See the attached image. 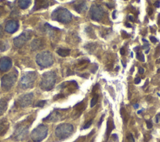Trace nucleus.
Here are the masks:
<instances>
[{"instance_id": "1", "label": "nucleus", "mask_w": 160, "mask_h": 142, "mask_svg": "<svg viewBox=\"0 0 160 142\" xmlns=\"http://www.w3.org/2000/svg\"><path fill=\"white\" fill-rule=\"evenodd\" d=\"M56 80V76L54 72H52V71L46 72L43 74L39 86L41 89L49 91L54 87Z\"/></svg>"}, {"instance_id": "2", "label": "nucleus", "mask_w": 160, "mask_h": 142, "mask_svg": "<svg viewBox=\"0 0 160 142\" xmlns=\"http://www.w3.org/2000/svg\"><path fill=\"white\" fill-rule=\"evenodd\" d=\"M51 18L54 21L67 24L71 21L72 16L71 13L68 9L63 8H59L52 13Z\"/></svg>"}, {"instance_id": "3", "label": "nucleus", "mask_w": 160, "mask_h": 142, "mask_svg": "<svg viewBox=\"0 0 160 142\" xmlns=\"http://www.w3.org/2000/svg\"><path fill=\"white\" fill-rule=\"evenodd\" d=\"M36 61L38 65L43 68H47L51 66L54 62L51 53L49 51L39 53L36 57Z\"/></svg>"}, {"instance_id": "4", "label": "nucleus", "mask_w": 160, "mask_h": 142, "mask_svg": "<svg viewBox=\"0 0 160 142\" xmlns=\"http://www.w3.org/2000/svg\"><path fill=\"white\" fill-rule=\"evenodd\" d=\"M37 77L36 72H28L23 75L19 81V86L23 89H28L34 86Z\"/></svg>"}, {"instance_id": "5", "label": "nucleus", "mask_w": 160, "mask_h": 142, "mask_svg": "<svg viewBox=\"0 0 160 142\" xmlns=\"http://www.w3.org/2000/svg\"><path fill=\"white\" fill-rule=\"evenodd\" d=\"M18 77V72L15 70L13 72L6 74L1 79V87L3 90H9L14 86Z\"/></svg>"}, {"instance_id": "6", "label": "nucleus", "mask_w": 160, "mask_h": 142, "mask_svg": "<svg viewBox=\"0 0 160 142\" xmlns=\"http://www.w3.org/2000/svg\"><path fill=\"white\" fill-rule=\"evenodd\" d=\"M48 127L43 124H41L35 128L31 133V139L35 142H41L48 135Z\"/></svg>"}, {"instance_id": "7", "label": "nucleus", "mask_w": 160, "mask_h": 142, "mask_svg": "<svg viewBox=\"0 0 160 142\" xmlns=\"http://www.w3.org/2000/svg\"><path fill=\"white\" fill-rule=\"evenodd\" d=\"M73 127L68 123H63L57 127L55 130L56 137L61 140L68 138L73 133Z\"/></svg>"}, {"instance_id": "8", "label": "nucleus", "mask_w": 160, "mask_h": 142, "mask_svg": "<svg viewBox=\"0 0 160 142\" xmlns=\"http://www.w3.org/2000/svg\"><path fill=\"white\" fill-rule=\"evenodd\" d=\"M29 121L28 122L20 123L16 127L14 133L15 139L17 140H22L26 137L28 132L29 128Z\"/></svg>"}, {"instance_id": "9", "label": "nucleus", "mask_w": 160, "mask_h": 142, "mask_svg": "<svg viewBox=\"0 0 160 142\" xmlns=\"http://www.w3.org/2000/svg\"><path fill=\"white\" fill-rule=\"evenodd\" d=\"M32 34L30 31H26L14 39L13 42L16 47H21L31 38Z\"/></svg>"}, {"instance_id": "10", "label": "nucleus", "mask_w": 160, "mask_h": 142, "mask_svg": "<svg viewBox=\"0 0 160 142\" xmlns=\"http://www.w3.org/2000/svg\"><path fill=\"white\" fill-rule=\"evenodd\" d=\"M89 13L91 19L96 21H100L102 19L103 15H104L103 8L97 5H93L91 6Z\"/></svg>"}, {"instance_id": "11", "label": "nucleus", "mask_w": 160, "mask_h": 142, "mask_svg": "<svg viewBox=\"0 0 160 142\" xmlns=\"http://www.w3.org/2000/svg\"><path fill=\"white\" fill-rule=\"evenodd\" d=\"M33 94L29 93L25 95H23L18 98L17 100V104L18 106L21 107H26L29 106L33 102Z\"/></svg>"}, {"instance_id": "12", "label": "nucleus", "mask_w": 160, "mask_h": 142, "mask_svg": "<svg viewBox=\"0 0 160 142\" xmlns=\"http://www.w3.org/2000/svg\"><path fill=\"white\" fill-rule=\"evenodd\" d=\"M12 66L11 59L8 57H3L0 59V70L6 72L9 70Z\"/></svg>"}, {"instance_id": "13", "label": "nucleus", "mask_w": 160, "mask_h": 142, "mask_svg": "<svg viewBox=\"0 0 160 142\" xmlns=\"http://www.w3.org/2000/svg\"><path fill=\"white\" fill-rule=\"evenodd\" d=\"M19 28V23L15 20H9L6 23L5 30L8 33H14L18 31Z\"/></svg>"}, {"instance_id": "14", "label": "nucleus", "mask_w": 160, "mask_h": 142, "mask_svg": "<svg viewBox=\"0 0 160 142\" xmlns=\"http://www.w3.org/2000/svg\"><path fill=\"white\" fill-rule=\"evenodd\" d=\"M52 0H35V6L33 8V11L47 8L49 5H51Z\"/></svg>"}, {"instance_id": "15", "label": "nucleus", "mask_w": 160, "mask_h": 142, "mask_svg": "<svg viewBox=\"0 0 160 142\" xmlns=\"http://www.w3.org/2000/svg\"><path fill=\"white\" fill-rule=\"evenodd\" d=\"M45 46L44 41L41 39H36L32 41L31 44V48L33 50H36L43 49Z\"/></svg>"}, {"instance_id": "16", "label": "nucleus", "mask_w": 160, "mask_h": 142, "mask_svg": "<svg viewBox=\"0 0 160 142\" xmlns=\"http://www.w3.org/2000/svg\"><path fill=\"white\" fill-rule=\"evenodd\" d=\"M9 128V123L6 118H0V136L5 135Z\"/></svg>"}, {"instance_id": "17", "label": "nucleus", "mask_w": 160, "mask_h": 142, "mask_svg": "<svg viewBox=\"0 0 160 142\" xmlns=\"http://www.w3.org/2000/svg\"><path fill=\"white\" fill-rule=\"evenodd\" d=\"M74 8L76 11L79 13L86 11L88 8L86 3L84 1H81V2H79L78 4H76L74 6Z\"/></svg>"}, {"instance_id": "18", "label": "nucleus", "mask_w": 160, "mask_h": 142, "mask_svg": "<svg viewBox=\"0 0 160 142\" xmlns=\"http://www.w3.org/2000/svg\"><path fill=\"white\" fill-rule=\"evenodd\" d=\"M31 4V0H18V5L23 9H27Z\"/></svg>"}, {"instance_id": "19", "label": "nucleus", "mask_w": 160, "mask_h": 142, "mask_svg": "<svg viewBox=\"0 0 160 142\" xmlns=\"http://www.w3.org/2000/svg\"><path fill=\"white\" fill-rule=\"evenodd\" d=\"M8 102L5 99H0V115L4 113L5 111L7 109Z\"/></svg>"}, {"instance_id": "20", "label": "nucleus", "mask_w": 160, "mask_h": 142, "mask_svg": "<svg viewBox=\"0 0 160 142\" xmlns=\"http://www.w3.org/2000/svg\"><path fill=\"white\" fill-rule=\"evenodd\" d=\"M115 128V126H114V123H113V121L111 120V119L108 120V121H107V130H106V135L108 137L110 133L111 132V131Z\"/></svg>"}, {"instance_id": "21", "label": "nucleus", "mask_w": 160, "mask_h": 142, "mask_svg": "<svg viewBox=\"0 0 160 142\" xmlns=\"http://www.w3.org/2000/svg\"><path fill=\"white\" fill-rule=\"evenodd\" d=\"M57 53L61 57L68 56L70 53V49H59L57 50Z\"/></svg>"}, {"instance_id": "22", "label": "nucleus", "mask_w": 160, "mask_h": 142, "mask_svg": "<svg viewBox=\"0 0 160 142\" xmlns=\"http://www.w3.org/2000/svg\"><path fill=\"white\" fill-rule=\"evenodd\" d=\"M98 95H95L94 97H93V99L91 101V107H93L98 102Z\"/></svg>"}, {"instance_id": "23", "label": "nucleus", "mask_w": 160, "mask_h": 142, "mask_svg": "<svg viewBox=\"0 0 160 142\" xmlns=\"http://www.w3.org/2000/svg\"><path fill=\"white\" fill-rule=\"evenodd\" d=\"M8 43L3 42L1 44H0V49H1V51H5V50H6L8 49Z\"/></svg>"}, {"instance_id": "24", "label": "nucleus", "mask_w": 160, "mask_h": 142, "mask_svg": "<svg viewBox=\"0 0 160 142\" xmlns=\"http://www.w3.org/2000/svg\"><path fill=\"white\" fill-rule=\"evenodd\" d=\"M136 58H137L139 61L145 62V56L141 52H137V54H136Z\"/></svg>"}, {"instance_id": "25", "label": "nucleus", "mask_w": 160, "mask_h": 142, "mask_svg": "<svg viewBox=\"0 0 160 142\" xmlns=\"http://www.w3.org/2000/svg\"><path fill=\"white\" fill-rule=\"evenodd\" d=\"M46 100H41L39 101V102L37 103V104L36 105V107H43L45 106V104H46Z\"/></svg>"}, {"instance_id": "26", "label": "nucleus", "mask_w": 160, "mask_h": 142, "mask_svg": "<svg viewBox=\"0 0 160 142\" xmlns=\"http://www.w3.org/2000/svg\"><path fill=\"white\" fill-rule=\"evenodd\" d=\"M91 124H92V120L88 121V122L85 125L84 127H83V129H87V128L90 127V126L91 125Z\"/></svg>"}, {"instance_id": "27", "label": "nucleus", "mask_w": 160, "mask_h": 142, "mask_svg": "<svg viewBox=\"0 0 160 142\" xmlns=\"http://www.w3.org/2000/svg\"><path fill=\"white\" fill-rule=\"evenodd\" d=\"M127 139L128 140V141L129 142H135L134 138H133L132 134H131V133H129L127 136Z\"/></svg>"}, {"instance_id": "28", "label": "nucleus", "mask_w": 160, "mask_h": 142, "mask_svg": "<svg viewBox=\"0 0 160 142\" xmlns=\"http://www.w3.org/2000/svg\"><path fill=\"white\" fill-rule=\"evenodd\" d=\"M149 39H150V40H151V41L153 43H156V42H157V41H158V39H156V38H155V37H153V36L150 37Z\"/></svg>"}, {"instance_id": "29", "label": "nucleus", "mask_w": 160, "mask_h": 142, "mask_svg": "<svg viewBox=\"0 0 160 142\" xmlns=\"http://www.w3.org/2000/svg\"><path fill=\"white\" fill-rule=\"evenodd\" d=\"M146 125H147V128L150 129V128H151L153 127V124L151 123V121H147V123H146Z\"/></svg>"}, {"instance_id": "30", "label": "nucleus", "mask_w": 160, "mask_h": 142, "mask_svg": "<svg viewBox=\"0 0 160 142\" xmlns=\"http://www.w3.org/2000/svg\"><path fill=\"white\" fill-rule=\"evenodd\" d=\"M104 117H105V115H103L101 116V119H100L99 121V123H98V127H100L101 126V125L103 122V119H104Z\"/></svg>"}, {"instance_id": "31", "label": "nucleus", "mask_w": 160, "mask_h": 142, "mask_svg": "<svg viewBox=\"0 0 160 142\" xmlns=\"http://www.w3.org/2000/svg\"><path fill=\"white\" fill-rule=\"evenodd\" d=\"M140 82H141V79H140V78H136L135 79V83L136 84H138Z\"/></svg>"}, {"instance_id": "32", "label": "nucleus", "mask_w": 160, "mask_h": 142, "mask_svg": "<svg viewBox=\"0 0 160 142\" xmlns=\"http://www.w3.org/2000/svg\"><path fill=\"white\" fill-rule=\"evenodd\" d=\"M156 8H159L160 7V2L159 1H156L154 4Z\"/></svg>"}, {"instance_id": "33", "label": "nucleus", "mask_w": 160, "mask_h": 142, "mask_svg": "<svg viewBox=\"0 0 160 142\" xmlns=\"http://www.w3.org/2000/svg\"><path fill=\"white\" fill-rule=\"evenodd\" d=\"M144 72H145L144 69L142 68V67H140V68L139 69V73L141 74H143V73H144Z\"/></svg>"}, {"instance_id": "34", "label": "nucleus", "mask_w": 160, "mask_h": 142, "mask_svg": "<svg viewBox=\"0 0 160 142\" xmlns=\"http://www.w3.org/2000/svg\"><path fill=\"white\" fill-rule=\"evenodd\" d=\"M120 53H121V55H125V50L124 49V48H121V49H120Z\"/></svg>"}, {"instance_id": "35", "label": "nucleus", "mask_w": 160, "mask_h": 142, "mask_svg": "<svg viewBox=\"0 0 160 142\" xmlns=\"http://www.w3.org/2000/svg\"><path fill=\"white\" fill-rule=\"evenodd\" d=\"M159 119H160V113H158L157 115H156V123H158L159 122Z\"/></svg>"}, {"instance_id": "36", "label": "nucleus", "mask_w": 160, "mask_h": 142, "mask_svg": "<svg viewBox=\"0 0 160 142\" xmlns=\"http://www.w3.org/2000/svg\"><path fill=\"white\" fill-rule=\"evenodd\" d=\"M116 10H115V11H113V14H112L113 19H116Z\"/></svg>"}, {"instance_id": "37", "label": "nucleus", "mask_w": 160, "mask_h": 142, "mask_svg": "<svg viewBox=\"0 0 160 142\" xmlns=\"http://www.w3.org/2000/svg\"><path fill=\"white\" fill-rule=\"evenodd\" d=\"M148 47H149V44L148 43H146V44H145L144 46H143V49H146V48H148Z\"/></svg>"}, {"instance_id": "38", "label": "nucleus", "mask_w": 160, "mask_h": 142, "mask_svg": "<svg viewBox=\"0 0 160 142\" xmlns=\"http://www.w3.org/2000/svg\"><path fill=\"white\" fill-rule=\"evenodd\" d=\"M153 9H152L151 8H150V9H149V11H148V15H151L153 14Z\"/></svg>"}, {"instance_id": "39", "label": "nucleus", "mask_w": 160, "mask_h": 142, "mask_svg": "<svg viewBox=\"0 0 160 142\" xmlns=\"http://www.w3.org/2000/svg\"><path fill=\"white\" fill-rule=\"evenodd\" d=\"M112 137H113V138H114L115 140H116L118 138V136H117V135H116V134H113L112 135Z\"/></svg>"}, {"instance_id": "40", "label": "nucleus", "mask_w": 160, "mask_h": 142, "mask_svg": "<svg viewBox=\"0 0 160 142\" xmlns=\"http://www.w3.org/2000/svg\"><path fill=\"white\" fill-rule=\"evenodd\" d=\"M129 19L130 21H134V18H133V16H129Z\"/></svg>"}, {"instance_id": "41", "label": "nucleus", "mask_w": 160, "mask_h": 142, "mask_svg": "<svg viewBox=\"0 0 160 142\" xmlns=\"http://www.w3.org/2000/svg\"><path fill=\"white\" fill-rule=\"evenodd\" d=\"M2 35H3V30H2L1 27L0 26V37H1Z\"/></svg>"}, {"instance_id": "42", "label": "nucleus", "mask_w": 160, "mask_h": 142, "mask_svg": "<svg viewBox=\"0 0 160 142\" xmlns=\"http://www.w3.org/2000/svg\"><path fill=\"white\" fill-rule=\"evenodd\" d=\"M126 26L128 27V28H131V25H130V24H129V23L126 24Z\"/></svg>"}, {"instance_id": "43", "label": "nucleus", "mask_w": 160, "mask_h": 142, "mask_svg": "<svg viewBox=\"0 0 160 142\" xmlns=\"http://www.w3.org/2000/svg\"><path fill=\"white\" fill-rule=\"evenodd\" d=\"M138 107H139V105L138 104H135L134 105V107H135V109H138Z\"/></svg>"}, {"instance_id": "44", "label": "nucleus", "mask_w": 160, "mask_h": 142, "mask_svg": "<svg viewBox=\"0 0 160 142\" xmlns=\"http://www.w3.org/2000/svg\"><path fill=\"white\" fill-rule=\"evenodd\" d=\"M142 40H143V42H146H146H148V40H146V39H142Z\"/></svg>"}, {"instance_id": "45", "label": "nucleus", "mask_w": 160, "mask_h": 142, "mask_svg": "<svg viewBox=\"0 0 160 142\" xmlns=\"http://www.w3.org/2000/svg\"><path fill=\"white\" fill-rule=\"evenodd\" d=\"M149 49H148V50H146V54H148V53L149 52Z\"/></svg>"}, {"instance_id": "46", "label": "nucleus", "mask_w": 160, "mask_h": 142, "mask_svg": "<svg viewBox=\"0 0 160 142\" xmlns=\"http://www.w3.org/2000/svg\"><path fill=\"white\" fill-rule=\"evenodd\" d=\"M157 72H158V73H160V69H159L158 70Z\"/></svg>"}, {"instance_id": "47", "label": "nucleus", "mask_w": 160, "mask_h": 142, "mask_svg": "<svg viewBox=\"0 0 160 142\" xmlns=\"http://www.w3.org/2000/svg\"><path fill=\"white\" fill-rule=\"evenodd\" d=\"M141 110L138 111V113H141Z\"/></svg>"}, {"instance_id": "48", "label": "nucleus", "mask_w": 160, "mask_h": 142, "mask_svg": "<svg viewBox=\"0 0 160 142\" xmlns=\"http://www.w3.org/2000/svg\"><path fill=\"white\" fill-rule=\"evenodd\" d=\"M133 52H131V57H133Z\"/></svg>"}, {"instance_id": "49", "label": "nucleus", "mask_w": 160, "mask_h": 142, "mask_svg": "<svg viewBox=\"0 0 160 142\" xmlns=\"http://www.w3.org/2000/svg\"><path fill=\"white\" fill-rule=\"evenodd\" d=\"M125 1H127V0H125Z\"/></svg>"}]
</instances>
